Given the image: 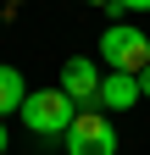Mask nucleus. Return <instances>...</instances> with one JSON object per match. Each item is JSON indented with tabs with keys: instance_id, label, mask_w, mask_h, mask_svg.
I'll return each mask as SVG.
<instances>
[{
	"instance_id": "1",
	"label": "nucleus",
	"mask_w": 150,
	"mask_h": 155,
	"mask_svg": "<svg viewBox=\"0 0 150 155\" xmlns=\"http://www.w3.org/2000/svg\"><path fill=\"white\" fill-rule=\"evenodd\" d=\"M72 116H78V105H72L61 89H28V100H22V127H28V133H39V139L67 133V127H72Z\"/></svg>"
},
{
	"instance_id": "2",
	"label": "nucleus",
	"mask_w": 150,
	"mask_h": 155,
	"mask_svg": "<svg viewBox=\"0 0 150 155\" xmlns=\"http://www.w3.org/2000/svg\"><path fill=\"white\" fill-rule=\"evenodd\" d=\"M100 61H106L111 72L139 78V72L150 67V39H145L134 22H111V28L100 33Z\"/></svg>"
},
{
	"instance_id": "3",
	"label": "nucleus",
	"mask_w": 150,
	"mask_h": 155,
	"mask_svg": "<svg viewBox=\"0 0 150 155\" xmlns=\"http://www.w3.org/2000/svg\"><path fill=\"white\" fill-rule=\"evenodd\" d=\"M67 155H117V127L100 111H78L67 127Z\"/></svg>"
},
{
	"instance_id": "4",
	"label": "nucleus",
	"mask_w": 150,
	"mask_h": 155,
	"mask_svg": "<svg viewBox=\"0 0 150 155\" xmlns=\"http://www.w3.org/2000/svg\"><path fill=\"white\" fill-rule=\"evenodd\" d=\"M100 78H106V72L89 61V55H72V61L61 67V83H56V89H61L78 111H95V105H100Z\"/></svg>"
},
{
	"instance_id": "5",
	"label": "nucleus",
	"mask_w": 150,
	"mask_h": 155,
	"mask_svg": "<svg viewBox=\"0 0 150 155\" xmlns=\"http://www.w3.org/2000/svg\"><path fill=\"white\" fill-rule=\"evenodd\" d=\"M139 100H145L139 78H128V72H106V78H100V105H106V111H134Z\"/></svg>"
},
{
	"instance_id": "6",
	"label": "nucleus",
	"mask_w": 150,
	"mask_h": 155,
	"mask_svg": "<svg viewBox=\"0 0 150 155\" xmlns=\"http://www.w3.org/2000/svg\"><path fill=\"white\" fill-rule=\"evenodd\" d=\"M22 100H28L22 72H17V67H0V122H6L11 111H22Z\"/></svg>"
},
{
	"instance_id": "7",
	"label": "nucleus",
	"mask_w": 150,
	"mask_h": 155,
	"mask_svg": "<svg viewBox=\"0 0 150 155\" xmlns=\"http://www.w3.org/2000/svg\"><path fill=\"white\" fill-rule=\"evenodd\" d=\"M128 11H150V0H111V6H106L111 22H117V17H128Z\"/></svg>"
},
{
	"instance_id": "8",
	"label": "nucleus",
	"mask_w": 150,
	"mask_h": 155,
	"mask_svg": "<svg viewBox=\"0 0 150 155\" xmlns=\"http://www.w3.org/2000/svg\"><path fill=\"white\" fill-rule=\"evenodd\" d=\"M139 89H145V100H150V67H145V72H139Z\"/></svg>"
},
{
	"instance_id": "9",
	"label": "nucleus",
	"mask_w": 150,
	"mask_h": 155,
	"mask_svg": "<svg viewBox=\"0 0 150 155\" xmlns=\"http://www.w3.org/2000/svg\"><path fill=\"white\" fill-rule=\"evenodd\" d=\"M6 144H11V133H6V122H0V155H6Z\"/></svg>"
},
{
	"instance_id": "10",
	"label": "nucleus",
	"mask_w": 150,
	"mask_h": 155,
	"mask_svg": "<svg viewBox=\"0 0 150 155\" xmlns=\"http://www.w3.org/2000/svg\"><path fill=\"white\" fill-rule=\"evenodd\" d=\"M89 6H111V0H89Z\"/></svg>"
}]
</instances>
